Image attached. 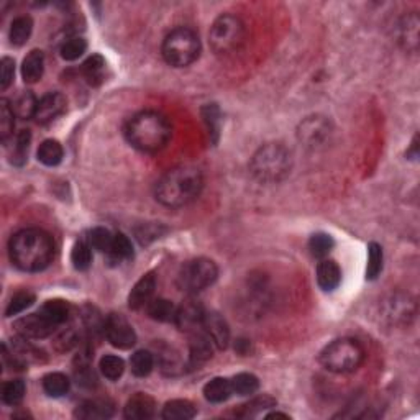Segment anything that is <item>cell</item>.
I'll list each match as a JSON object with an SVG mask.
<instances>
[{"label":"cell","mask_w":420,"mask_h":420,"mask_svg":"<svg viewBox=\"0 0 420 420\" xmlns=\"http://www.w3.org/2000/svg\"><path fill=\"white\" fill-rule=\"evenodd\" d=\"M12 263L21 271L38 273L46 269L54 258V243L46 231L25 229L15 233L8 243Z\"/></svg>","instance_id":"6da1fadb"},{"label":"cell","mask_w":420,"mask_h":420,"mask_svg":"<svg viewBox=\"0 0 420 420\" xmlns=\"http://www.w3.org/2000/svg\"><path fill=\"white\" fill-rule=\"evenodd\" d=\"M204 181L199 169L192 166H178L166 171L154 186V197L161 205L181 209L199 197Z\"/></svg>","instance_id":"7a4b0ae2"},{"label":"cell","mask_w":420,"mask_h":420,"mask_svg":"<svg viewBox=\"0 0 420 420\" xmlns=\"http://www.w3.org/2000/svg\"><path fill=\"white\" fill-rule=\"evenodd\" d=\"M125 136L132 147L143 153H158L168 147L173 127L169 120L154 110H143L128 120Z\"/></svg>","instance_id":"3957f363"},{"label":"cell","mask_w":420,"mask_h":420,"mask_svg":"<svg viewBox=\"0 0 420 420\" xmlns=\"http://www.w3.org/2000/svg\"><path fill=\"white\" fill-rule=\"evenodd\" d=\"M293 158L287 148L277 143H269L261 147L253 154L250 169L251 174L261 182H280L291 173Z\"/></svg>","instance_id":"277c9868"},{"label":"cell","mask_w":420,"mask_h":420,"mask_svg":"<svg viewBox=\"0 0 420 420\" xmlns=\"http://www.w3.org/2000/svg\"><path fill=\"white\" fill-rule=\"evenodd\" d=\"M319 361L325 370L337 375L357 371L364 361V350L353 338H338L320 351Z\"/></svg>","instance_id":"5b68a950"},{"label":"cell","mask_w":420,"mask_h":420,"mask_svg":"<svg viewBox=\"0 0 420 420\" xmlns=\"http://www.w3.org/2000/svg\"><path fill=\"white\" fill-rule=\"evenodd\" d=\"M161 54L169 66H189L200 54L199 36H197V33L191 28H176L165 38V41H162Z\"/></svg>","instance_id":"8992f818"},{"label":"cell","mask_w":420,"mask_h":420,"mask_svg":"<svg viewBox=\"0 0 420 420\" xmlns=\"http://www.w3.org/2000/svg\"><path fill=\"white\" fill-rule=\"evenodd\" d=\"M246 30L238 17L225 14L220 15L210 27L209 41L217 54H230L243 46Z\"/></svg>","instance_id":"52a82bcc"},{"label":"cell","mask_w":420,"mask_h":420,"mask_svg":"<svg viewBox=\"0 0 420 420\" xmlns=\"http://www.w3.org/2000/svg\"><path fill=\"white\" fill-rule=\"evenodd\" d=\"M218 268L209 258H194L184 263L178 274L179 289L187 294H197L217 281Z\"/></svg>","instance_id":"ba28073f"},{"label":"cell","mask_w":420,"mask_h":420,"mask_svg":"<svg viewBox=\"0 0 420 420\" xmlns=\"http://www.w3.org/2000/svg\"><path fill=\"white\" fill-rule=\"evenodd\" d=\"M104 333L115 348L128 350L136 344V333L123 315L110 314L104 322Z\"/></svg>","instance_id":"9c48e42d"},{"label":"cell","mask_w":420,"mask_h":420,"mask_svg":"<svg viewBox=\"0 0 420 420\" xmlns=\"http://www.w3.org/2000/svg\"><path fill=\"white\" fill-rule=\"evenodd\" d=\"M330 132H332V127H330L328 120L320 117V115H314V117L304 120L299 125L297 138L307 148H317L328 140Z\"/></svg>","instance_id":"30bf717a"},{"label":"cell","mask_w":420,"mask_h":420,"mask_svg":"<svg viewBox=\"0 0 420 420\" xmlns=\"http://www.w3.org/2000/svg\"><path fill=\"white\" fill-rule=\"evenodd\" d=\"M205 311L199 302L194 299H187L181 306L176 308V319L174 324L178 325L179 330L187 333H194L202 330Z\"/></svg>","instance_id":"8fae6325"},{"label":"cell","mask_w":420,"mask_h":420,"mask_svg":"<svg viewBox=\"0 0 420 420\" xmlns=\"http://www.w3.org/2000/svg\"><path fill=\"white\" fill-rule=\"evenodd\" d=\"M15 328L23 338H35V340L50 337L56 330V327L40 311L17 320Z\"/></svg>","instance_id":"7c38bea8"},{"label":"cell","mask_w":420,"mask_h":420,"mask_svg":"<svg viewBox=\"0 0 420 420\" xmlns=\"http://www.w3.org/2000/svg\"><path fill=\"white\" fill-rule=\"evenodd\" d=\"M64 110H66V97L59 92H50L38 101L36 112L33 118L41 125H46V123L56 120Z\"/></svg>","instance_id":"4fadbf2b"},{"label":"cell","mask_w":420,"mask_h":420,"mask_svg":"<svg viewBox=\"0 0 420 420\" xmlns=\"http://www.w3.org/2000/svg\"><path fill=\"white\" fill-rule=\"evenodd\" d=\"M202 330L218 350H225L230 344V328L225 319L217 312H205Z\"/></svg>","instance_id":"5bb4252c"},{"label":"cell","mask_w":420,"mask_h":420,"mask_svg":"<svg viewBox=\"0 0 420 420\" xmlns=\"http://www.w3.org/2000/svg\"><path fill=\"white\" fill-rule=\"evenodd\" d=\"M156 276L154 273H147L145 276H141V280L136 282L132 289L130 295H128V306L134 311H140V308L147 307L149 302L153 301L154 289H156Z\"/></svg>","instance_id":"9a60e30c"},{"label":"cell","mask_w":420,"mask_h":420,"mask_svg":"<svg viewBox=\"0 0 420 420\" xmlns=\"http://www.w3.org/2000/svg\"><path fill=\"white\" fill-rule=\"evenodd\" d=\"M154 414H156V402L151 396L143 392L130 397L125 409H123V415L128 420H148L153 419Z\"/></svg>","instance_id":"2e32d148"},{"label":"cell","mask_w":420,"mask_h":420,"mask_svg":"<svg viewBox=\"0 0 420 420\" xmlns=\"http://www.w3.org/2000/svg\"><path fill=\"white\" fill-rule=\"evenodd\" d=\"M191 345H189V361L191 366L199 368L200 364H204L205 361H209L210 358H212V351H213V345L212 340L207 337V333L204 332V330H199V332L191 333Z\"/></svg>","instance_id":"e0dca14e"},{"label":"cell","mask_w":420,"mask_h":420,"mask_svg":"<svg viewBox=\"0 0 420 420\" xmlns=\"http://www.w3.org/2000/svg\"><path fill=\"white\" fill-rule=\"evenodd\" d=\"M154 361L158 363L160 370L165 372L166 376H178L182 371V361L179 358V353L173 346L158 344L156 345V355H154Z\"/></svg>","instance_id":"ac0fdd59"},{"label":"cell","mask_w":420,"mask_h":420,"mask_svg":"<svg viewBox=\"0 0 420 420\" xmlns=\"http://www.w3.org/2000/svg\"><path fill=\"white\" fill-rule=\"evenodd\" d=\"M115 409L110 401L104 399H94L85 401L76 409L74 415L77 419L83 420H96V419H110L114 415Z\"/></svg>","instance_id":"d6986e66"},{"label":"cell","mask_w":420,"mask_h":420,"mask_svg":"<svg viewBox=\"0 0 420 420\" xmlns=\"http://www.w3.org/2000/svg\"><path fill=\"white\" fill-rule=\"evenodd\" d=\"M342 281V269L335 261L332 260H324L320 261L319 266H317V284L320 286V289L327 291H335L338 284Z\"/></svg>","instance_id":"ffe728a7"},{"label":"cell","mask_w":420,"mask_h":420,"mask_svg":"<svg viewBox=\"0 0 420 420\" xmlns=\"http://www.w3.org/2000/svg\"><path fill=\"white\" fill-rule=\"evenodd\" d=\"M45 72V54L40 50H33L27 54L21 64V77L25 83L35 84L43 77Z\"/></svg>","instance_id":"44dd1931"},{"label":"cell","mask_w":420,"mask_h":420,"mask_svg":"<svg viewBox=\"0 0 420 420\" xmlns=\"http://www.w3.org/2000/svg\"><path fill=\"white\" fill-rule=\"evenodd\" d=\"M196 414L197 410L191 401L174 399L166 402V406L162 407L161 417L166 420H189L194 419Z\"/></svg>","instance_id":"7402d4cb"},{"label":"cell","mask_w":420,"mask_h":420,"mask_svg":"<svg viewBox=\"0 0 420 420\" xmlns=\"http://www.w3.org/2000/svg\"><path fill=\"white\" fill-rule=\"evenodd\" d=\"M233 394L231 389V381L227 378H213L204 386V396L209 402L213 404H220L225 402Z\"/></svg>","instance_id":"603a6c76"},{"label":"cell","mask_w":420,"mask_h":420,"mask_svg":"<svg viewBox=\"0 0 420 420\" xmlns=\"http://www.w3.org/2000/svg\"><path fill=\"white\" fill-rule=\"evenodd\" d=\"M40 312L46 317V319L50 320L51 324L54 325V327L58 328L59 325H63L67 319H70L71 307L67 302L59 301V299H54V301H48V302L43 304Z\"/></svg>","instance_id":"cb8c5ba5"},{"label":"cell","mask_w":420,"mask_h":420,"mask_svg":"<svg viewBox=\"0 0 420 420\" xmlns=\"http://www.w3.org/2000/svg\"><path fill=\"white\" fill-rule=\"evenodd\" d=\"M38 161L43 162L45 166H50V168H53V166H58L59 162L63 161L64 151L61 143L56 140H45L40 145V148H38Z\"/></svg>","instance_id":"d4e9b609"},{"label":"cell","mask_w":420,"mask_h":420,"mask_svg":"<svg viewBox=\"0 0 420 420\" xmlns=\"http://www.w3.org/2000/svg\"><path fill=\"white\" fill-rule=\"evenodd\" d=\"M176 308L178 307H174V304L166 301V299H153L147 306V312L153 320H158V322H171V320L174 322Z\"/></svg>","instance_id":"484cf974"},{"label":"cell","mask_w":420,"mask_h":420,"mask_svg":"<svg viewBox=\"0 0 420 420\" xmlns=\"http://www.w3.org/2000/svg\"><path fill=\"white\" fill-rule=\"evenodd\" d=\"M71 263L77 271H85L92 264V246L89 240H79L71 251Z\"/></svg>","instance_id":"4316f807"},{"label":"cell","mask_w":420,"mask_h":420,"mask_svg":"<svg viewBox=\"0 0 420 420\" xmlns=\"http://www.w3.org/2000/svg\"><path fill=\"white\" fill-rule=\"evenodd\" d=\"M107 256H109L110 261H114V263H122V261L134 258V246H132L130 238L123 233L114 235L112 248H110Z\"/></svg>","instance_id":"83f0119b"},{"label":"cell","mask_w":420,"mask_h":420,"mask_svg":"<svg viewBox=\"0 0 420 420\" xmlns=\"http://www.w3.org/2000/svg\"><path fill=\"white\" fill-rule=\"evenodd\" d=\"M70 379L63 372H50L43 378V389L51 397H61L70 391Z\"/></svg>","instance_id":"f1b7e54d"},{"label":"cell","mask_w":420,"mask_h":420,"mask_svg":"<svg viewBox=\"0 0 420 420\" xmlns=\"http://www.w3.org/2000/svg\"><path fill=\"white\" fill-rule=\"evenodd\" d=\"M36 105H38V101L30 91H23L21 94H19L15 101L12 102V109H14L15 115L23 120L35 117Z\"/></svg>","instance_id":"f546056e"},{"label":"cell","mask_w":420,"mask_h":420,"mask_svg":"<svg viewBox=\"0 0 420 420\" xmlns=\"http://www.w3.org/2000/svg\"><path fill=\"white\" fill-rule=\"evenodd\" d=\"M130 368L136 378H147L154 368V355L148 350H138L130 359Z\"/></svg>","instance_id":"4dcf8cb0"},{"label":"cell","mask_w":420,"mask_h":420,"mask_svg":"<svg viewBox=\"0 0 420 420\" xmlns=\"http://www.w3.org/2000/svg\"><path fill=\"white\" fill-rule=\"evenodd\" d=\"M33 32V20L30 17H19L12 21L10 27V41L12 45L21 46L28 41Z\"/></svg>","instance_id":"1f68e13d"},{"label":"cell","mask_w":420,"mask_h":420,"mask_svg":"<svg viewBox=\"0 0 420 420\" xmlns=\"http://www.w3.org/2000/svg\"><path fill=\"white\" fill-rule=\"evenodd\" d=\"M230 381L233 394H238V396H251L260 388V379L255 375H251V372H240V375L231 378Z\"/></svg>","instance_id":"d6a6232c"},{"label":"cell","mask_w":420,"mask_h":420,"mask_svg":"<svg viewBox=\"0 0 420 420\" xmlns=\"http://www.w3.org/2000/svg\"><path fill=\"white\" fill-rule=\"evenodd\" d=\"M15 112L12 109L10 102L7 98L0 101V136H2L3 143H7V140L14 135V127H15Z\"/></svg>","instance_id":"836d02e7"},{"label":"cell","mask_w":420,"mask_h":420,"mask_svg":"<svg viewBox=\"0 0 420 420\" xmlns=\"http://www.w3.org/2000/svg\"><path fill=\"white\" fill-rule=\"evenodd\" d=\"M98 368H101V372L107 379L118 381L123 376V371H125V361L120 357H115V355H105L98 363Z\"/></svg>","instance_id":"e575fe53"},{"label":"cell","mask_w":420,"mask_h":420,"mask_svg":"<svg viewBox=\"0 0 420 420\" xmlns=\"http://www.w3.org/2000/svg\"><path fill=\"white\" fill-rule=\"evenodd\" d=\"M383 248L378 243H370L368 245V264H366V277L368 280H376L383 271Z\"/></svg>","instance_id":"d590c367"},{"label":"cell","mask_w":420,"mask_h":420,"mask_svg":"<svg viewBox=\"0 0 420 420\" xmlns=\"http://www.w3.org/2000/svg\"><path fill=\"white\" fill-rule=\"evenodd\" d=\"M104 70H105V61L101 54H94L83 64V74L87 83L97 84L101 83L102 77H104Z\"/></svg>","instance_id":"8d00e7d4"},{"label":"cell","mask_w":420,"mask_h":420,"mask_svg":"<svg viewBox=\"0 0 420 420\" xmlns=\"http://www.w3.org/2000/svg\"><path fill=\"white\" fill-rule=\"evenodd\" d=\"M87 240L94 250L109 255L110 248H112V243H114V235L110 233V230L104 229V227H96V229L91 230Z\"/></svg>","instance_id":"74e56055"},{"label":"cell","mask_w":420,"mask_h":420,"mask_svg":"<svg viewBox=\"0 0 420 420\" xmlns=\"http://www.w3.org/2000/svg\"><path fill=\"white\" fill-rule=\"evenodd\" d=\"M85 50H87V43H85L84 38L74 36L63 43L59 53H61V58L64 59V61H76V59H79L81 56H83V54L85 53Z\"/></svg>","instance_id":"f35d334b"},{"label":"cell","mask_w":420,"mask_h":420,"mask_svg":"<svg viewBox=\"0 0 420 420\" xmlns=\"http://www.w3.org/2000/svg\"><path fill=\"white\" fill-rule=\"evenodd\" d=\"M25 392H27V386H25L23 381H8L2 389V401L8 406H17L23 401Z\"/></svg>","instance_id":"ab89813d"},{"label":"cell","mask_w":420,"mask_h":420,"mask_svg":"<svg viewBox=\"0 0 420 420\" xmlns=\"http://www.w3.org/2000/svg\"><path fill=\"white\" fill-rule=\"evenodd\" d=\"M30 143H32V134L28 130H21L15 140L14 151H12V162L15 166H21L27 162Z\"/></svg>","instance_id":"60d3db41"},{"label":"cell","mask_w":420,"mask_h":420,"mask_svg":"<svg viewBox=\"0 0 420 420\" xmlns=\"http://www.w3.org/2000/svg\"><path fill=\"white\" fill-rule=\"evenodd\" d=\"M33 302H35V294L28 293V291H21V293H17L14 297L10 299V302H8L6 315L7 317L19 315L23 311H27L30 306H33Z\"/></svg>","instance_id":"b9f144b4"},{"label":"cell","mask_w":420,"mask_h":420,"mask_svg":"<svg viewBox=\"0 0 420 420\" xmlns=\"http://www.w3.org/2000/svg\"><path fill=\"white\" fill-rule=\"evenodd\" d=\"M333 248V238L327 233H315L308 240V250L317 258H325Z\"/></svg>","instance_id":"7bdbcfd3"},{"label":"cell","mask_w":420,"mask_h":420,"mask_svg":"<svg viewBox=\"0 0 420 420\" xmlns=\"http://www.w3.org/2000/svg\"><path fill=\"white\" fill-rule=\"evenodd\" d=\"M202 115L205 123H207L209 134L213 138V143H217L218 140V128H220V110L216 104L205 105L202 109Z\"/></svg>","instance_id":"ee69618b"},{"label":"cell","mask_w":420,"mask_h":420,"mask_svg":"<svg viewBox=\"0 0 420 420\" xmlns=\"http://www.w3.org/2000/svg\"><path fill=\"white\" fill-rule=\"evenodd\" d=\"M14 76H15V61L12 58H2V63H0V89L2 91H7L10 87L12 83H14Z\"/></svg>","instance_id":"f6af8a7d"},{"label":"cell","mask_w":420,"mask_h":420,"mask_svg":"<svg viewBox=\"0 0 420 420\" xmlns=\"http://www.w3.org/2000/svg\"><path fill=\"white\" fill-rule=\"evenodd\" d=\"M417 148H419V136L415 135L414 136V141H412V147H410L409 151H407V156L412 158V160H415V158H417Z\"/></svg>","instance_id":"bcb514c9"}]
</instances>
